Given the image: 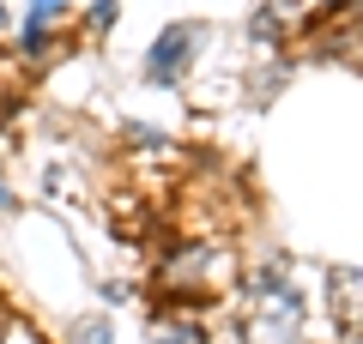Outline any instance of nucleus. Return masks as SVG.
<instances>
[{
	"label": "nucleus",
	"mask_w": 363,
	"mask_h": 344,
	"mask_svg": "<svg viewBox=\"0 0 363 344\" xmlns=\"http://www.w3.org/2000/svg\"><path fill=\"white\" fill-rule=\"evenodd\" d=\"M194 42H200L194 25H169L164 37L152 42V55H145V79H152V85H176V79L188 73V61H194Z\"/></svg>",
	"instance_id": "1"
},
{
	"label": "nucleus",
	"mask_w": 363,
	"mask_h": 344,
	"mask_svg": "<svg viewBox=\"0 0 363 344\" xmlns=\"http://www.w3.org/2000/svg\"><path fill=\"white\" fill-rule=\"evenodd\" d=\"M236 338H242V344H297V320H285V314H248L242 326H236Z\"/></svg>",
	"instance_id": "2"
},
{
	"label": "nucleus",
	"mask_w": 363,
	"mask_h": 344,
	"mask_svg": "<svg viewBox=\"0 0 363 344\" xmlns=\"http://www.w3.org/2000/svg\"><path fill=\"white\" fill-rule=\"evenodd\" d=\"M333 308H345V326H357V266L333 272Z\"/></svg>",
	"instance_id": "3"
},
{
	"label": "nucleus",
	"mask_w": 363,
	"mask_h": 344,
	"mask_svg": "<svg viewBox=\"0 0 363 344\" xmlns=\"http://www.w3.org/2000/svg\"><path fill=\"white\" fill-rule=\"evenodd\" d=\"M157 344H206V332L194 320H169V326H157Z\"/></svg>",
	"instance_id": "4"
},
{
	"label": "nucleus",
	"mask_w": 363,
	"mask_h": 344,
	"mask_svg": "<svg viewBox=\"0 0 363 344\" xmlns=\"http://www.w3.org/2000/svg\"><path fill=\"white\" fill-rule=\"evenodd\" d=\"M73 344H109V320H79V326H73Z\"/></svg>",
	"instance_id": "5"
},
{
	"label": "nucleus",
	"mask_w": 363,
	"mask_h": 344,
	"mask_svg": "<svg viewBox=\"0 0 363 344\" xmlns=\"http://www.w3.org/2000/svg\"><path fill=\"white\" fill-rule=\"evenodd\" d=\"M61 6H67V0H30V25H25V30H43L55 13H61Z\"/></svg>",
	"instance_id": "6"
},
{
	"label": "nucleus",
	"mask_w": 363,
	"mask_h": 344,
	"mask_svg": "<svg viewBox=\"0 0 363 344\" xmlns=\"http://www.w3.org/2000/svg\"><path fill=\"white\" fill-rule=\"evenodd\" d=\"M6 200H13V193H6V181H0V205H6Z\"/></svg>",
	"instance_id": "7"
},
{
	"label": "nucleus",
	"mask_w": 363,
	"mask_h": 344,
	"mask_svg": "<svg viewBox=\"0 0 363 344\" xmlns=\"http://www.w3.org/2000/svg\"><path fill=\"white\" fill-rule=\"evenodd\" d=\"M0 25H6V6H0Z\"/></svg>",
	"instance_id": "8"
}]
</instances>
